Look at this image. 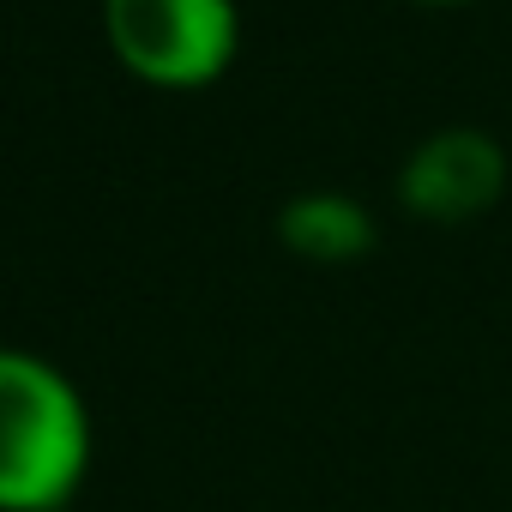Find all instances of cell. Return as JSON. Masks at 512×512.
Here are the masks:
<instances>
[{
	"label": "cell",
	"mask_w": 512,
	"mask_h": 512,
	"mask_svg": "<svg viewBox=\"0 0 512 512\" xmlns=\"http://www.w3.org/2000/svg\"><path fill=\"white\" fill-rule=\"evenodd\" d=\"M85 470V410L73 386L31 362L0 350V506L43 512L73 494Z\"/></svg>",
	"instance_id": "obj_1"
},
{
	"label": "cell",
	"mask_w": 512,
	"mask_h": 512,
	"mask_svg": "<svg viewBox=\"0 0 512 512\" xmlns=\"http://www.w3.org/2000/svg\"><path fill=\"white\" fill-rule=\"evenodd\" d=\"M109 43L139 79L199 85L235 49L229 0H103Z\"/></svg>",
	"instance_id": "obj_2"
},
{
	"label": "cell",
	"mask_w": 512,
	"mask_h": 512,
	"mask_svg": "<svg viewBox=\"0 0 512 512\" xmlns=\"http://www.w3.org/2000/svg\"><path fill=\"white\" fill-rule=\"evenodd\" d=\"M284 241L296 253H314V260H338V253L368 247V217L338 193H314L284 211Z\"/></svg>",
	"instance_id": "obj_4"
},
{
	"label": "cell",
	"mask_w": 512,
	"mask_h": 512,
	"mask_svg": "<svg viewBox=\"0 0 512 512\" xmlns=\"http://www.w3.org/2000/svg\"><path fill=\"white\" fill-rule=\"evenodd\" d=\"M500 181H506L500 145L470 127H446L422 139L416 157L404 163V199L422 217H470L500 193Z\"/></svg>",
	"instance_id": "obj_3"
}]
</instances>
